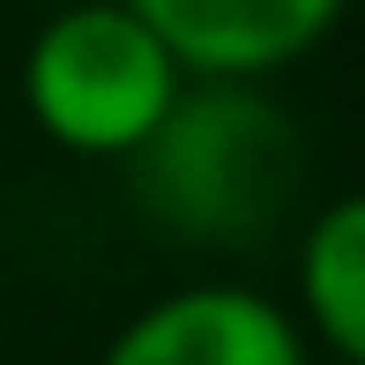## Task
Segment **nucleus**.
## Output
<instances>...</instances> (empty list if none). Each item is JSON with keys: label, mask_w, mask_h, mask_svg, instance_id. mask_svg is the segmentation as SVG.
I'll use <instances>...</instances> for the list:
<instances>
[{"label": "nucleus", "mask_w": 365, "mask_h": 365, "mask_svg": "<svg viewBox=\"0 0 365 365\" xmlns=\"http://www.w3.org/2000/svg\"><path fill=\"white\" fill-rule=\"evenodd\" d=\"M298 164L306 142L261 82H187L164 127L127 157V179L164 239L254 246L284 224Z\"/></svg>", "instance_id": "nucleus-1"}, {"label": "nucleus", "mask_w": 365, "mask_h": 365, "mask_svg": "<svg viewBox=\"0 0 365 365\" xmlns=\"http://www.w3.org/2000/svg\"><path fill=\"white\" fill-rule=\"evenodd\" d=\"M187 75L127 0H68L23 45V112L68 157L127 164L179 105Z\"/></svg>", "instance_id": "nucleus-2"}, {"label": "nucleus", "mask_w": 365, "mask_h": 365, "mask_svg": "<svg viewBox=\"0 0 365 365\" xmlns=\"http://www.w3.org/2000/svg\"><path fill=\"white\" fill-rule=\"evenodd\" d=\"M97 365H313V343L254 284H187L149 298Z\"/></svg>", "instance_id": "nucleus-3"}, {"label": "nucleus", "mask_w": 365, "mask_h": 365, "mask_svg": "<svg viewBox=\"0 0 365 365\" xmlns=\"http://www.w3.org/2000/svg\"><path fill=\"white\" fill-rule=\"evenodd\" d=\"M187 82H269L321 53L351 0H127Z\"/></svg>", "instance_id": "nucleus-4"}, {"label": "nucleus", "mask_w": 365, "mask_h": 365, "mask_svg": "<svg viewBox=\"0 0 365 365\" xmlns=\"http://www.w3.org/2000/svg\"><path fill=\"white\" fill-rule=\"evenodd\" d=\"M298 336L321 343L336 365H365V187L313 209L298 231Z\"/></svg>", "instance_id": "nucleus-5"}, {"label": "nucleus", "mask_w": 365, "mask_h": 365, "mask_svg": "<svg viewBox=\"0 0 365 365\" xmlns=\"http://www.w3.org/2000/svg\"><path fill=\"white\" fill-rule=\"evenodd\" d=\"M0 328H8V306H0Z\"/></svg>", "instance_id": "nucleus-6"}, {"label": "nucleus", "mask_w": 365, "mask_h": 365, "mask_svg": "<svg viewBox=\"0 0 365 365\" xmlns=\"http://www.w3.org/2000/svg\"><path fill=\"white\" fill-rule=\"evenodd\" d=\"M60 8H68V0H60Z\"/></svg>", "instance_id": "nucleus-7"}]
</instances>
